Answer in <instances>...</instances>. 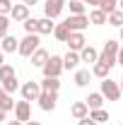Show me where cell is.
I'll use <instances>...</instances> for the list:
<instances>
[{"label": "cell", "mask_w": 123, "mask_h": 125, "mask_svg": "<svg viewBox=\"0 0 123 125\" xmlns=\"http://www.w3.org/2000/svg\"><path fill=\"white\" fill-rule=\"evenodd\" d=\"M118 51H121V43L113 41V39H109L104 43V48H101V53H99V62H104L109 67L118 65Z\"/></svg>", "instance_id": "obj_1"}, {"label": "cell", "mask_w": 123, "mask_h": 125, "mask_svg": "<svg viewBox=\"0 0 123 125\" xmlns=\"http://www.w3.org/2000/svg\"><path fill=\"white\" fill-rule=\"evenodd\" d=\"M39 48H41V39H39V34H27V36L19 41V55H22V58H31Z\"/></svg>", "instance_id": "obj_2"}, {"label": "cell", "mask_w": 123, "mask_h": 125, "mask_svg": "<svg viewBox=\"0 0 123 125\" xmlns=\"http://www.w3.org/2000/svg\"><path fill=\"white\" fill-rule=\"evenodd\" d=\"M99 92L104 94V99L106 101H118L123 96V92H121V82H113L111 77H106V79H101V89Z\"/></svg>", "instance_id": "obj_3"}, {"label": "cell", "mask_w": 123, "mask_h": 125, "mask_svg": "<svg viewBox=\"0 0 123 125\" xmlns=\"http://www.w3.org/2000/svg\"><path fill=\"white\" fill-rule=\"evenodd\" d=\"M41 82H34V79H29V82H24L22 84V89H19V94H22V99L24 101H39V96H41Z\"/></svg>", "instance_id": "obj_4"}, {"label": "cell", "mask_w": 123, "mask_h": 125, "mask_svg": "<svg viewBox=\"0 0 123 125\" xmlns=\"http://www.w3.org/2000/svg\"><path fill=\"white\" fill-rule=\"evenodd\" d=\"M63 70H65V67H63V58H61V55H51V58H48V62L41 67L44 77H61Z\"/></svg>", "instance_id": "obj_5"}, {"label": "cell", "mask_w": 123, "mask_h": 125, "mask_svg": "<svg viewBox=\"0 0 123 125\" xmlns=\"http://www.w3.org/2000/svg\"><path fill=\"white\" fill-rule=\"evenodd\" d=\"M65 0H46L44 2V17H51V19H58L65 10Z\"/></svg>", "instance_id": "obj_6"}, {"label": "cell", "mask_w": 123, "mask_h": 125, "mask_svg": "<svg viewBox=\"0 0 123 125\" xmlns=\"http://www.w3.org/2000/svg\"><path fill=\"white\" fill-rule=\"evenodd\" d=\"M63 22L70 27V31H85L89 27V17L87 15H70L68 19H63Z\"/></svg>", "instance_id": "obj_7"}, {"label": "cell", "mask_w": 123, "mask_h": 125, "mask_svg": "<svg viewBox=\"0 0 123 125\" xmlns=\"http://www.w3.org/2000/svg\"><path fill=\"white\" fill-rule=\"evenodd\" d=\"M58 106V92H41V96H39V108L41 111H53Z\"/></svg>", "instance_id": "obj_8"}, {"label": "cell", "mask_w": 123, "mask_h": 125, "mask_svg": "<svg viewBox=\"0 0 123 125\" xmlns=\"http://www.w3.org/2000/svg\"><path fill=\"white\" fill-rule=\"evenodd\" d=\"M15 118L17 120H22V123H29L31 120V104L29 101H17V106H15Z\"/></svg>", "instance_id": "obj_9"}, {"label": "cell", "mask_w": 123, "mask_h": 125, "mask_svg": "<svg viewBox=\"0 0 123 125\" xmlns=\"http://www.w3.org/2000/svg\"><path fill=\"white\" fill-rule=\"evenodd\" d=\"M87 46V39H85V31H73L70 34V39H68V48L70 51H82V48Z\"/></svg>", "instance_id": "obj_10"}, {"label": "cell", "mask_w": 123, "mask_h": 125, "mask_svg": "<svg viewBox=\"0 0 123 125\" xmlns=\"http://www.w3.org/2000/svg\"><path fill=\"white\" fill-rule=\"evenodd\" d=\"M80 60H82V62H89V65L99 62V51H97L94 46H89V43H87V46L80 51Z\"/></svg>", "instance_id": "obj_11"}, {"label": "cell", "mask_w": 123, "mask_h": 125, "mask_svg": "<svg viewBox=\"0 0 123 125\" xmlns=\"http://www.w3.org/2000/svg\"><path fill=\"white\" fill-rule=\"evenodd\" d=\"M29 5H24V2H19V5H15L12 7V12H10V17L15 19V22H27L29 19Z\"/></svg>", "instance_id": "obj_12"}, {"label": "cell", "mask_w": 123, "mask_h": 125, "mask_svg": "<svg viewBox=\"0 0 123 125\" xmlns=\"http://www.w3.org/2000/svg\"><path fill=\"white\" fill-rule=\"evenodd\" d=\"M70 113H73V118H75V120L87 118V115H89V106H87V101H75V104L70 106Z\"/></svg>", "instance_id": "obj_13"}, {"label": "cell", "mask_w": 123, "mask_h": 125, "mask_svg": "<svg viewBox=\"0 0 123 125\" xmlns=\"http://www.w3.org/2000/svg\"><path fill=\"white\" fill-rule=\"evenodd\" d=\"M87 17H89V24H94V27H101V24L109 22V15L104 12V10H99V7H92Z\"/></svg>", "instance_id": "obj_14"}, {"label": "cell", "mask_w": 123, "mask_h": 125, "mask_svg": "<svg viewBox=\"0 0 123 125\" xmlns=\"http://www.w3.org/2000/svg\"><path fill=\"white\" fill-rule=\"evenodd\" d=\"M0 48H2V53H19V39H15V36L7 34L0 41Z\"/></svg>", "instance_id": "obj_15"}, {"label": "cell", "mask_w": 123, "mask_h": 125, "mask_svg": "<svg viewBox=\"0 0 123 125\" xmlns=\"http://www.w3.org/2000/svg\"><path fill=\"white\" fill-rule=\"evenodd\" d=\"M80 53L77 51H68L65 55H63V67L65 70H77V65H80Z\"/></svg>", "instance_id": "obj_16"}, {"label": "cell", "mask_w": 123, "mask_h": 125, "mask_svg": "<svg viewBox=\"0 0 123 125\" xmlns=\"http://www.w3.org/2000/svg\"><path fill=\"white\" fill-rule=\"evenodd\" d=\"M70 27L65 24V22H61V24H56V29H53V36L61 41V43H68V39H70Z\"/></svg>", "instance_id": "obj_17"}, {"label": "cell", "mask_w": 123, "mask_h": 125, "mask_svg": "<svg viewBox=\"0 0 123 125\" xmlns=\"http://www.w3.org/2000/svg\"><path fill=\"white\" fill-rule=\"evenodd\" d=\"M48 58H51V53H48L46 48H39V51L31 55V65H34V67H44L48 62Z\"/></svg>", "instance_id": "obj_18"}, {"label": "cell", "mask_w": 123, "mask_h": 125, "mask_svg": "<svg viewBox=\"0 0 123 125\" xmlns=\"http://www.w3.org/2000/svg\"><path fill=\"white\" fill-rule=\"evenodd\" d=\"M85 101H87V106H89V111H94V108H101L106 99H104V94H101V92H92L89 96H87V99H85Z\"/></svg>", "instance_id": "obj_19"}, {"label": "cell", "mask_w": 123, "mask_h": 125, "mask_svg": "<svg viewBox=\"0 0 123 125\" xmlns=\"http://www.w3.org/2000/svg\"><path fill=\"white\" fill-rule=\"evenodd\" d=\"M92 77V70H75V87H87Z\"/></svg>", "instance_id": "obj_20"}, {"label": "cell", "mask_w": 123, "mask_h": 125, "mask_svg": "<svg viewBox=\"0 0 123 125\" xmlns=\"http://www.w3.org/2000/svg\"><path fill=\"white\" fill-rule=\"evenodd\" d=\"M53 29H56V24H53V19L51 17H41L39 19V36H44V34H53Z\"/></svg>", "instance_id": "obj_21"}, {"label": "cell", "mask_w": 123, "mask_h": 125, "mask_svg": "<svg viewBox=\"0 0 123 125\" xmlns=\"http://www.w3.org/2000/svg\"><path fill=\"white\" fill-rule=\"evenodd\" d=\"M41 89L44 92H58L61 89V79L58 77H44L41 79Z\"/></svg>", "instance_id": "obj_22"}, {"label": "cell", "mask_w": 123, "mask_h": 125, "mask_svg": "<svg viewBox=\"0 0 123 125\" xmlns=\"http://www.w3.org/2000/svg\"><path fill=\"white\" fill-rule=\"evenodd\" d=\"M109 72H111V67L104 65V62H94V65H92V75H94V77H99V79H106Z\"/></svg>", "instance_id": "obj_23"}, {"label": "cell", "mask_w": 123, "mask_h": 125, "mask_svg": "<svg viewBox=\"0 0 123 125\" xmlns=\"http://www.w3.org/2000/svg\"><path fill=\"white\" fill-rule=\"evenodd\" d=\"M0 87H2L7 94H15V92L22 89V84L17 82V75H15V77H10V79H5V82H0Z\"/></svg>", "instance_id": "obj_24"}, {"label": "cell", "mask_w": 123, "mask_h": 125, "mask_svg": "<svg viewBox=\"0 0 123 125\" xmlns=\"http://www.w3.org/2000/svg\"><path fill=\"white\" fill-rule=\"evenodd\" d=\"M65 7H70V15H87V5L82 0H70Z\"/></svg>", "instance_id": "obj_25"}, {"label": "cell", "mask_w": 123, "mask_h": 125, "mask_svg": "<svg viewBox=\"0 0 123 125\" xmlns=\"http://www.w3.org/2000/svg\"><path fill=\"white\" fill-rule=\"evenodd\" d=\"M89 118H92L97 125H101V123H106V120H109V113L104 108H94V111H89Z\"/></svg>", "instance_id": "obj_26"}, {"label": "cell", "mask_w": 123, "mask_h": 125, "mask_svg": "<svg viewBox=\"0 0 123 125\" xmlns=\"http://www.w3.org/2000/svg\"><path fill=\"white\" fill-rule=\"evenodd\" d=\"M109 24L116 27V29H121L123 27V10H113V12L109 15Z\"/></svg>", "instance_id": "obj_27"}, {"label": "cell", "mask_w": 123, "mask_h": 125, "mask_svg": "<svg viewBox=\"0 0 123 125\" xmlns=\"http://www.w3.org/2000/svg\"><path fill=\"white\" fill-rule=\"evenodd\" d=\"M15 65H10V62H5V65H0V82H5V79L15 77Z\"/></svg>", "instance_id": "obj_28"}, {"label": "cell", "mask_w": 123, "mask_h": 125, "mask_svg": "<svg viewBox=\"0 0 123 125\" xmlns=\"http://www.w3.org/2000/svg\"><path fill=\"white\" fill-rule=\"evenodd\" d=\"M10 34V15H0V41Z\"/></svg>", "instance_id": "obj_29"}, {"label": "cell", "mask_w": 123, "mask_h": 125, "mask_svg": "<svg viewBox=\"0 0 123 125\" xmlns=\"http://www.w3.org/2000/svg\"><path fill=\"white\" fill-rule=\"evenodd\" d=\"M22 27H24V31H27V34H36V31H39V19L29 17L27 22H22Z\"/></svg>", "instance_id": "obj_30"}, {"label": "cell", "mask_w": 123, "mask_h": 125, "mask_svg": "<svg viewBox=\"0 0 123 125\" xmlns=\"http://www.w3.org/2000/svg\"><path fill=\"white\" fill-rule=\"evenodd\" d=\"M99 10H104V12H106V15H111V12H113V10H118V0H104V2H101V7H99Z\"/></svg>", "instance_id": "obj_31"}, {"label": "cell", "mask_w": 123, "mask_h": 125, "mask_svg": "<svg viewBox=\"0 0 123 125\" xmlns=\"http://www.w3.org/2000/svg\"><path fill=\"white\" fill-rule=\"evenodd\" d=\"M12 0H0V15H10L12 12Z\"/></svg>", "instance_id": "obj_32"}, {"label": "cell", "mask_w": 123, "mask_h": 125, "mask_svg": "<svg viewBox=\"0 0 123 125\" xmlns=\"http://www.w3.org/2000/svg\"><path fill=\"white\" fill-rule=\"evenodd\" d=\"M82 2H85V5H92V7H101L104 0H82Z\"/></svg>", "instance_id": "obj_33"}, {"label": "cell", "mask_w": 123, "mask_h": 125, "mask_svg": "<svg viewBox=\"0 0 123 125\" xmlns=\"http://www.w3.org/2000/svg\"><path fill=\"white\" fill-rule=\"evenodd\" d=\"M80 125H97V123H94L92 118H89V115H87V118H82V120H80Z\"/></svg>", "instance_id": "obj_34"}, {"label": "cell", "mask_w": 123, "mask_h": 125, "mask_svg": "<svg viewBox=\"0 0 123 125\" xmlns=\"http://www.w3.org/2000/svg\"><path fill=\"white\" fill-rule=\"evenodd\" d=\"M118 65L123 67V46H121V51H118Z\"/></svg>", "instance_id": "obj_35"}, {"label": "cell", "mask_w": 123, "mask_h": 125, "mask_svg": "<svg viewBox=\"0 0 123 125\" xmlns=\"http://www.w3.org/2000/svg\"><path fill=\"white\" fill-rule=\"evenodd\" d=\"M5 96H7V92H5V89H2V87H0V104H2V101H5Z\"/></svg>", "instance_id": "obj_36"}, {"label": "cell", "mask_w": 123, "mask_h": 125, "mask_svg": "<svg viewBox=\"0 0 123 125\" xmlns=\"http://www.w3.org/2000/svg\"><path fill=\"white\" fill-rule=\"evenodd\" d=\"M7 125H24V123H22V120H17V118H15V120H7Z\"/></svg>", "instance_id": "obj_37"}, {"label": "cell", "mask_w": 123, "mask_h": 125, "mask_svg": "<svg viewBox=\"0 0 123 125\" xmlns=\"http://www.w3.org/2000/svg\"><path fill=\"white\" fill-rule=\"evenodd\" d=\"M5 118H7V111H2V108H0V123H2Z\"/></svg>", "instance_id": "obj_38"}, {"label": "cell", "mask_w": 123, "mask_h": 125, "mask_svg": "<svg viewBox=\"0 0 123 125\" xmlns=\"http://www.w3.org/2000/svg\"><path fill=\"white\" fill-rule=\"evenodd\" d=\"M22 2H24V5H29V7H31V5H36L39 0H22Z\"/></svg>", "instance_id": "obj_39"}, {"label": "cell", "mask_w": 123, "mask_h": 125, "mask_svg": "<svg viewBox=\"0 0 123 125\" xmlns=\"http://www.w3.org/2000/svg\"><path fill=\"white\" fill-rule=\"evenodd\" d=\"M118 39H121V43H123V27L118 29Z\"/></svg>", "instance_id": "obj_40"}, {"label": "cell", "mask_w": 123, "mask_h": 125, "mask_svg": "<svg viewBox=\"0 0 123 125\" xmlns=\"http://www.w3.org/2000/svg\"><path fill=\"white\" fill-rule=\"evenodd\" d=\"M24 125H41L39 120H29V123H24Z\"/></svg>", "instance_id": "obj_41"}, {"label": "cell", "mask_w": 123, "mask_h": 125, "mask_svg": "<svg viewBox=\"0 0 123 125\" xmlns=\"http://www.w3.org/2000/svg\"><path fill=\"white\" fill-rule=\"evenodd\" d=\"M2 55H5V53H0V65H5V58H2Z\"/></svg>", "instance_id": "obj_42"}, {"label": "cell", "mask_w": 123, "mask_h": 125, "mask_svg": "<svg viewBox=\"0 0 123 125\" xmlns=\"http://www.w3.org/2000/svg\"><path fill=\"white\" fill-rule=\"evenodd\" d=\"M118 10H123V0H118Z\"/></svg>", "instance_id": "obj_43"}, {"label": "cell", "mask_w": 123, "mask_h": 125, "mask_svg": "<svg viewBox=\"0 0 123 125\" xmlns=\"http://www.w3.org/2000/svg\"><path fill=\"white\" fill-rule=\"evenodd\" d=\"M121 92H123V75H121Z\"/></svg>", "instance_id": "obj_44"}, {"label": "cell", "mask_w": 123, "mask_h": 125, "mask_svg": "<svg viewBox=\"0 0 123 125\" xmlns=\"http://www.w3.org/2000/svg\"><path fill=\"white\" fill-rule=\"evenodd\" d=\"M0 53H2V48H0Z\"/></svg>", "instance_id": "obj_45"}, {"label": "cell", "mask_w": 123, "mask_h": 125, "mask_svg": "<svg viewBox=\"0 0 123 125\" xmlns=\"http://www.w3.org/2000/svg\"><path fill=\"white\" fill-rule=\"evenodd\" d=\"M121 125H123V123H121Z\"/></svg>", "instance_id": "obj_46"}]
</instances>
